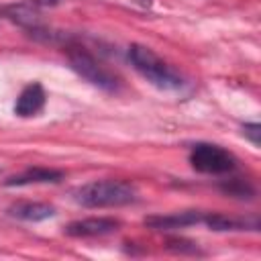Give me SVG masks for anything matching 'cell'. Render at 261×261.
Wrapping results in <instances>:
<instances>
[{
  "label": "cell",
  "instance_id": "1",
  "mask_svg": "<svg viewBox=\"0 0 261 261\" xmlns=\"http://www.w3.org/2000/svg\"><path fill=\"white\" fill-rule=\"evenodd\" d=\"M71 196L84 208H118L135 204L139 200V190L124 179H100L75 188Z\"/></svg>",
  "mask_w": 261,
  "mask_h": 261
},
{
  "label": "cell",
  "instance_id": "2",
  "mask_svg": "<svg viewBox=\"0 0 261 261\" xmlns=\"http://www.w3.org/2000/svg\"><path fill=\"white\" fill-rule=\"evenodd\" d=\"M128 61L149 84H153L159 90H179L184 86L181 73L145 45H139V43L130 45Z\"/></svg>",
  "mask_w": 261,
  "mask_h": 261
},
{
  "label": "cell",
  "instance_id": "3",
  "mask_svg": "<svg viewBox=\"0 0 261 261\" xmlns=\"http://www.w3.org/2000/svg\"><path fill=\"white\" fill-rule=\"evenodd\" d=\"M67 61H69V67L82 80L90 82L92 86H96L104 92H116L118 90V86H120L118 77L84 47H69L67 49Z\"/></svg>",
  "mask_w": 261,
  "mask_h": 261
},
{
  "label": "cell",
  "instance_id": "4",
  "mask_svg": "<svg viewBox=\"0 0 261 261\" xmlns=\"http://www.w3.org/2000/svg\"><path fill=\"white\" fill-rule=\"evenodd\" d=\"M237 163H239L237 157L220 145L196 143L190 149V165L200 173H208V175L230 173L237 169Z\"/></svg>",
  "mask_w": 261,
  "mask_h": 261
},
{
  "label": "cell",
  "instance_id": "5",
  "mask_svg": "<svg viewBox=\"0 0 261 261\" xmlns=\"http://www.w3.org/2000/svg\"><path fill=\"white\" fill-rule=\"evenodd\" d=\"M120 228V220L108 218V216H94V218H82L73 220L65 226V234L73 239H92V237H106Z\"/></svg>",
  "mask_w": 261,
  "mask_h": 261
},
{
  "label": "cell",
  "instance_id": "6",
  "mask_svg": "<svg viewBox=\"0 0 261 261\" xmlns=\"http://www.w3.org/2000/svg\"><path fill=\"white\" fill-rule=\"evenodd\" d=\"M204 212L200 210H186V212H171V214H155L147 216L145 224L153 230H179L194 224H202Z\"/></svg>",
  "mask_w": 261,
  "mask_h": 261
},
{
  "label": "cell",
  "instance_id": "7",
  "mask_svg": "<svg viewBox=\"0 0 261 261\" xmlns=\"http://www.w3.org/2000/svg\"><path fill=\"white\" fill-rule=\"evenodd\" d=\"M45 90L39 82H31L29 86H24L14 102V114L20 118H29V116H37L43 108H45Z\"/></svg>",
  "mask_w": 261,
  "mask_h": 261
},
{
  "label": "cell",
  "instance_id": "8",
  "mask_svg": "<svg viewBox=\"0 0 261 261\" xmlns=\"http://www.w3.org/2000/svg\"><path fill=\"white\" fill-rule=\"evenodd\" d=\"M202 224H206L214 232H234V230H257L259 228V220L255 216L237 218V216H228L222 212H204Z\"/></svg>",
  "mask_w": 261,
  "mask_h": 261
},
{
  "label": "cell",
  "instance_id": "9",
  "mask_svg": "<svg viewBox=\"0 0 261 261\" xmlns=\"http://www.w3.org/2000/svg\"><path fill=\"white\" fill-rule=\"evenodd\" d=\"M63 179V171L59 169H51V167H27L24 171L10 175L8 179H4V186L8 188H20V186H33V184H57Z\"/></svg>",
  "mask_w": 261,
  "mask_h": 261
},
{
  "label": "cell",
  "instance_id": "10",
  "mask_svg": "<svg viewBox=\"0 0 261 261\" xmlns=\"http://www.w3.org/2000/svg\"><path fill=\"white\" fill-rule=\"evenodd\" d=\"M8 214L18 220H29V222H39L55 216V208L45 202H16L8 208Z\"/></svg>",
  "mask_w": 261,
  "mask_h": 261
},
{
  "label": "cell",
  "instance_id": "11",
  "mask_svg": "<svg viewBox=\"0 0 261 261\" xmlns=\"http://www.w3.org/2000/svg\"><path fill=\"white\" fill-rule=\"evenodd\" d=\"M220 190H222L224 194L234 196V198H241V200L253 198V188H251L247 181H243V179H228V181H224V184L220 186Z\"/></svg>",
  "mask_w": 261,
  "mask_h": 261
},
{
  "label": "cell",
  "instance_id": "12",
  "mask_svg": "<svg viewBox=\"0 0 261 261\" xmlns=\"http://www.w3.org/2000/svg\"><path fill=\"white\" fill-rule=\"evenodd\" d=\"M243 135H245L255 147H259V143H261V126H259L257 122H245V124H243Z\"/></svg>",
  "mask_w": 261,
  "mask_h": 261
},
{
  "label": "cell",
  "instance_id": "13",
  "mask_svg": "<svg viewBox=\"0 0 261 261\" xmlns=\"http://www.w3.org/2000/svg\"><path fill=\"white\" fill-rule=\"evenodd\" d=\"M61 0H31V4L33 6H55V4H59Z\"/></svg>",
  "mask_w": 261,
  "mask_h": 261
}]
</instances>
